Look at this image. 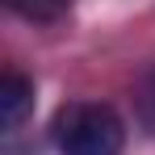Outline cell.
I'll return each instance as SVG.
<instances>
[{"mask_svg":"<svg viewBox=\"0 0 155 155\" xmlns=\"http://www.w3.org/2000/svg\"><path fill=\"white\" fill-rule=\"evenodd\" d=\"M138 117H143V126L155 134V67L143 76V88H138Z\"/></svg>","mask_w":155,"mask_h":155,"instance_id":"4","label":"cell"},{"mask_svg":"<svg viewBox=\"0 0 155 155\" xmlns=\"http://www.w3.org/2000/svg\"><path fill=\"white\" fill-rule=\"evenodd\" d=\"M54 147L59 155H122L126 126L101 101H71L54 113Z\"/></svg>","mask_w":155,"mask_h":155,"instance_id":"1","label":"cell"},{"mask_svg":"<svg viewBox=\"0 0 155 155\" xmlns=\"http://www.w3.org/2000/svg\"><path fill=\"white\" fill-rule=\"evenodd\" d=\"M4 4L25 21H59L71 8V0H4Z\"/></svg>","mask_w":155,"mask_h":155,"instance_id":"3","label":"cell"},{"mask_svg":"<svg viewBox=\"0 0 155 155\" xmlns=\"http://www.w3.org/2000/svg\"><path fill=\"white\" fill-rule=\"evenodd\" d=\"M29 113H34V80L21 71H4L0 76V126H4V134L21 130Z\"/></svg>","mask_w":155,"mask_h":155,"instance_id":"2","label":"cell"}]
</instances>
